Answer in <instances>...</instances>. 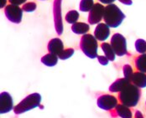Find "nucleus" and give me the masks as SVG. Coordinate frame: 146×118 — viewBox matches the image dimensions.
Here are the masks:
<instances>
[{
  "mask_svg": "<svg viewBox=\"0 0 146 118\" xmlns=\"http://www.w3.org/2000/svg\"><path fill=\"white\" fill-rule=\"evenodd\" d=\"M58 58L59 57L57 55H56L54 54H51V53H49V54H46L45 55H44L41 58V62L46 66L53 67L57 64Z\"/></svg>",
  "mask_w": 146,
  "mask_h": 118,
  "instance_id": "obj_17",
  "label": "nucleus"
},
{
  "mask_svg": "<svg viewBox=\"0 0 146 118\" xmlns=\"http://www.w3.org/2000/svg\"><path fill=\"white\" fill-rule=\"evenodd\" d=\"M118 1H119L120 3L125 4V5H131L132 3H133L132 0H118Z\"/></svg>",
  "mask_w": 146,
  "mask_h": 118,
  "instance_id": "obj_29",
  "label": "nucleus"
},
{
  "mask_svg": "<svg viewBox=\"0 0 146 118\" xmlns=\"http://www.w3.org/2000/svg\"><path fill=\"white\" fill-rule=\"evenodd\" d=\"M47 49H48L49 53L54 54V55L59 56L64 50L63 42L59 38H54L49 41L48 45H47Z\"/></svg>",
  "mask_w": 146,
  "mask_h": 118,
  "instance_id": "obj_12",
  "label": "nucleus"
},
{
  "mask_svg": "<svg viewBox=\"0 0 146 118\" xmlns=\"http://www.w3.org/2000/svg\"><path fill=\"white\" fill-rule=\"evenodd\" d=\"M80 48L88 58L95 59L98 57V40L95 38L94 35H92L90 34H83L81 38Z\"/></svg>",
  "mask_w": 146,
  "mask_h": 118,
  "instance_id": "obj_3",
  "label": "nucleus"
},
{
  "mask_svg": "<svg viewBox=\"0 0 146 118\" xmlns=\"http://www.w3.org/2000/svg\"><path fill=\"white\" fill-rule=\"evenodd\" d=\"M135 49L136 51L139 54H145L146 53V41L145 40L139 39L135 42Z\"/></svg>",
  "mask_w": 146,
  "mask_h": 118,
  "instance_id": "obj_22",
  "label": "nucleus"
},
{
  "mask_svg": "<svg viewBox=\"0 0 146 118\" xmlns=\"http://www.w3.org/2000/svg\"><path fill=\"white\" fill-rule=\"evenodd\" d=\"M89 30H90L89 24L83 22H76L73 24L72 26V32L76 34H86Z\"/></svg>",
  "mask_w": 146,
  "mask_h": 118,
  "instance_id": "obj_15",
  "label": "nucleus"
},
{
  "mask_svg": "<svg viewBox=\"0 0 146 118\" xmlns=\"http://www.w3.org/2000/svg\"><path fill=\"white\" fill-rule=\"evenodd\" d=\"M79 13L76 11V10H71L69 11L66 17H65V19L66 21L68 23V24H75L77 22V20L79 19Z\"/></svg>",
  "mask_w": 146,
  "mask_h": 118,
  "instance_id": "obj_21",
  "label": "nucleus"
},
{
  "mask_svg": "<svg viewBox=\"0 0 146 118\" xmlns=\"http://www.w3.org/2000/svg\"><path fill=\"white\" fill-rule=\"evenodd\" d=\"M97 104L99 108L104 111H112L117 105V99L112 95H102L97 100Z\"/></svg>",
  "mask_w": 146,
  "mask_h": 118,
  "instance_id": "obj_7",
  "label": "nucleus"
},
{
  "mask_svg": "<svg viewBox=\"0 0 146 118\" xmlns=\"http://www.w3.org/2000/svg\"><path fill=\"white\" fill-rule=\"evenodd\" d=\"M98 60L102 65H107L109 62V59H108L105 55H98Z\"/></svg>",
  "mask_w": 146,
  "mask_h": 118,
  "instance_id": "obj_26",
  "label": "nucleus"
},
{
  "mask_svg": "<svg viewBox=\"0 0 146 118\" xmlns=\"http://www.w3.org/2000/svg\"><path fill=\"white\" fill-rule=\"evenodd\" d=\"M41 102V96L39 93H33L23 99L14 107V112L16 115L22 114L29 110L39 107Z\"/></svg>",
  "mask_w": 146,
  "mask_h": 118,
  "instance_id": "obj_4",
  "label": "nucleus"
},
{
  "mask_svg": "<svg viewBox=\"0 0 146 118\" xmlns=\"http://www.w3.org/2000/svg\"><path fill=\"white\" fill-rule=\"evenodd\" d=\"M110 27L105 23H99L94 30V36L99 41L106 40L110 34Z\"/></svg>",
  "mask_w": 146,
  "mask_h": 118,
  "instance_id": "obj_11",
  "label": "nucleus"
},
{
  "mask_svg": "<svg viewBox=\"0 0 146 118\" xmlns=\"http://www.w3.org/2000/svg\"><path fill=\"white\" fill-rule=\"evenodd\" d=\"M36 3H34V2H29V3H26L23 5L22 7V9L23 11L25 12H27V13H30V12H34L35 9H36Z\"/></svg>",
  "mask_w": 146,
  "mask_h": 118,
  "instance_id": "obj_25",
  "label": "nucleus"
},
{
  "mask_svg": "<svg viewBox=\"0 0 146 118\" xmlns=\"http://www.w3.org/2000/svg\"><path fill=\"white\" fill-rule=\"evenodd\" d=\"M130 82L139 88L146 87V74L144 72L137 71L132 75Z\"/></svg>",
  "mask_w": 146,
  "mask_h": 118,
  "instance_id": "obj_14",
  "label": "nucleus"
},
{
  "mask_svg": "<svg viewBox=\"0 0 146 118\" xmlns=\"http://www.w3.org/2000/svg\"><path fill=\"white\" fill-rule=\"evenodd\" d=\"M61 3L62 0H55L54 1V19H55V27L59 35L63 32V24H62V15H61Z\"/></svg>",
  "mask_w": 146,
  "mask_h": 118,
  "instance_id": "obj_9",
  "label": "nucleus"
},
{
  "mask_svg": "<svg viewBox=\"0 0 146 118\" xmlns=\"http://www.w3.org/2000/svg\"><path fill=\"white\" fill-rule=\"evenodd\" d=\"M9 3L11 4H14V5H21V4H25V3L26 2V0H9Z\"/></svg>",
  "mask_w": 146,
  "mask_h": 118,
  "instance_id": "obj_27",
  "label": "nucleus"
},
{
  "mask_svg": "<svg viewBox=\"0 0 146 118\" xmlns=\"http://www.w3.org/2000/svg\"><path fill=\"white\" fill-rule=\"evenodd\" d=\"M125 15L116 4L111 3L108 4L105 7L103 13V20L104 23L109 27L117 28L122 24Z\"/></svg>",
  "mask_w": 146,
  "mask_h": 118,
  "instance_id": "obj_1",
  "label": "nucleus"
},
{
  "mask_svg": "<svg viewBox=\"0 0 146 118\" xmlns=\"http://www.w3.org/2000/svg\"><path fill=\"white\" fill-rule=\"evenodd\" d=\"M123 74H124V78H126L127 80H129L130 81L132 75L134 73L133 71L131 65H124V66L123 68Z\"/></svg>",
  "mask_w": 146,
  "mask_h": 118,
  "instance_id": "obj_24",
  "label": "nucleus"
},
{
  "mask_svg": "<svg viewBox=\"0 0 146 118\" xmlns=\"http://www.w3.org/2000/svg\"><path fill=\"white\" fill-rule=\"evenodd\" d=\"M140 96H141L140 89L130 83L123 90L119 92L118 100L120 103L128 107H134L139 103Z\"/></svg>",
  "mask_w": 146,
  "mask_h": 118,
  "instance_id": "obj_2",
  "label": "nucleus"
},
{
  "mask_svg": "<svg viewBox=\"0 0 146 118\" xmlns=\"http://www.w3.org/2000/svg\"><path fill=\"white\" fill-rule=\"evenodd\" d=\"M117 115L121 118H132L133 114H132L131 110L129 107L123 105V104H117V105L115 108Z\"/></svg>",
  "mask_w": 146,
  "mask_h": 118,
  "instance_id": "obj_16",
  "label": "nucleus"
},
{
  "mask_svg": "<svg viewBox=\"0 0 146 118\" xmlns=\"http://www.w3.org/2000/svg\"><path fill=\"white\" fill-rule=\"evenodd\" d=\"M105 7L102 3H97L94 4L92 9L89 11L88 15V23L90 24H98L101 22L103 18V13H104Z\"/></svg>",
  "mask_w": 146,
  "mask_h": 118,
  "instance_id": "obj_8",
  "label": "nucleus"
},
{
  "mask_svg": "<svg viewBox=\"0 0 146 118\" xmlns=\"http://www.w3.org/2000/svg\"><path fill=\"white\" fill-rule=\"evenodd\" d=\"M6 3H7V0H1L0 8H1V9H3V7H5V5H6Z\"/></svg>",
  "mask_w": 146,
  "mask_h": 118,
  "instance_id": "obj_30",
  "label": "nucleus"
},
{
  "mask_svg": "<svg viewBox=\"0 0 146 118\" xmlns=\"http://www.w3.org/2000/svg\"><path fill=\"white\" fill-rule=\"evenodd\" d=\"M4 14L6 18L12 23L19 24L22 20L23 9L19 8L18 5L9 4L4 9Z\"/></svg>",
  "mask_w": 146,
  "mask_h": 118,
  "instance_id": "obj_6",
  "label": "nucleus"
},
{
  "mask_svg": "<svg viewBox=\"0 0 146 118\" xmlns=\"http://www.w3.org/2000/svg\"><path fill=\"white\" fill-rule=\"evenodd\" d=\"M131 82L127 80L126 78H120L116 80L110 86H109V90L111 92L116 93V92H121L126 88Z\"/></svg>",
  "mask_w": 146,
  "mask_h": 118,
  "instance_id": "obj_13",
  "label": "nucleus"
},
{
  "mask_svg": "<svg viewBox=\"0 0 146 118\" xmlns=\"http://www.w3.org/2000/svg\"><path fill=\"white\" fill-rule=\"evenodd\" d=\"M74 54V49L72 48H69V49H66L62 51V53L59 55L58 57L62 60H66V59H69L70 57H72Z\"/></svg>",
  "mask_w": 146,
  "mask_h": 118,
  "instance_id": "obj_23",
  "label": "nucleus"
},
{
  "mask_svg": "<svg viewBox=\"0 0 146 118\" xmlns=\"http://www.w3.org/2000/svg\"><path fill=\"white\" fill-rule=\"evenodd\" d=\"M93 0H81L79 9L82 12H89L94 6Z\"/></svg>",
  "mask_w": 146,
  "mask_h": 118,
  "instance_id": "obj_20",
  "label": "nucleus"
},
{
  "mask_svg": "<svg viewBox=\"0 0 146 118\" xmlns=\"http://www.w3.org/2000/svg\"><path fill=\"white\" fill-rule=\"evenodd\" d=\"M135 67L136 69L140 71L144 72L146 74V53L145 54H141L135 59Z\"/></svg>",
  "mask_w": 146,
  "mask_h": 118,
  "instance_id": "obj_19",
  "label": "nucleus"
},
{
  "mask_svg": "<svg viewBox=\"0 0 146 118\" xmlns=\"http://www.w3.org/2000/svg\"><path fill=\"white\" fill-rule=\"evenodd\" d=\"M101 3H103V4H111L113 3L114 1L116 0H98Z\"/></svg>",
  "mask_w": 146,
  "mask_h": 118,
  "instance_id": "obj_28",
  "label": "nucleus"
},
{
  "mask_svg": "<svg viewBox=\"0 0 146 118\" xmlns=\"http://www.w3.org/2000/svg\"><path fill=\"white\" fill-rule=\"evenodd\" d=\"M14 110L13 98L9 93L3 91L0 94V113L5 114Z\"/></svg>",
  "mask_w": 146,
  "mask_h": 118,
  "instance_id": "obj_10",
  "label": "nucleus"
},
{
  "mask_svg": "<svg viewBox=\"0 0 146 118\" xmlns=\"http://www.w3.org/2000/svg\"><path fill=\"white\" fill-rule=\"evenodd\" d=\"M110 44L117 56H123L128 55L126 39L121 34H114L111 38Z\"/></svg>",
  "mask_w": 146,
  "mask_h": 118,
  "instance_id": "obj_5",
  "label": "nucleus"
},
{
  "mask_svg": "<svg viewBox=\"0 0 146 118\" xmlns=\"http://www.w3.org/2000/svg\"><path fill=\"white\" fill-rule=\"evenodd\" d=\"M101 48H102V51L104 53V55L110 61H113L115 59L116 54H115L113 47L111 46V44H108V43H102L101 44Z\"/></svg>",
  "mask_w": 146,
  "mask_h": 118,
  "instance_id": "obj_18",
  "label": "nucleus"
}]
</instances>
